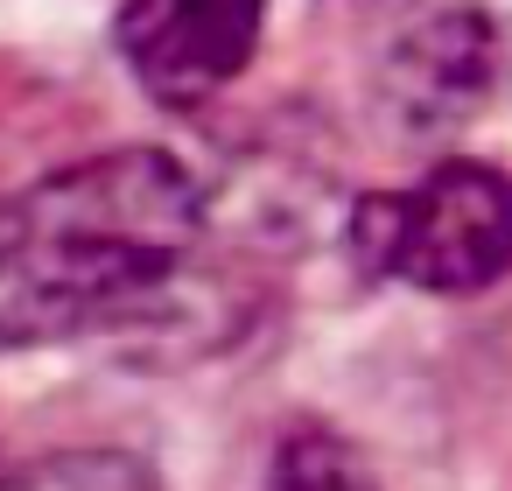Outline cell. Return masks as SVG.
I'll return each mask as SVG.
<instances>
[{
  "mask_svg": "<svg viewBox=\"0 0 512 491\" xmlns=\"http://www.w3.org/2000/svg\"><path fill=\"white\" fill-rule=\"evenodd\" d=\"M267 491H379V477H372V463H365L358 442H344L323 421H302V428L281 435Z\"/></svg>",
  "mask_w": 512,
  "mask_h": 491,
  "instance_id": "obj_5",
  "label": "cell"
},
{
  "mask_svg": "<svg viewBox=\"0 0 512 491\" xmlns=\"http://www.w3.org/2000/svg\"><path fill=\"white\" fill-rule=\"evenodd\" d=\"M260 29L267 0H127L113 36L155 106H204L253 64Z\"/></svg>",
  "mask_w": 512,
  "mask_h": 491,
  "instance_id": "obj_4",
  "label": "cell"
},
{
  "mask_svg": "<svg viewBox=\"0 0 512 491\" xmlns=\"http://www.w3.org/2000/svg\"><path fill=\"white\" fill-rule=\"evenodd\" d=\"M0 491H162V477L127 449H57L22 463Z\"/></svg>",
  "mask_w": 512,
  "mask_h": 491,
  "instance_id": "obj_6",
  "label": "cell"
},
{
  "mask_svg": "<svg viewBox=\"0 0 512 491\" xmlns=\"http://www.w3.org/2000/svg\"><path fill=\"white\" fill-rule=\"evenodd\" d=\"M344 246L379 281H407L421 295H477L512 274V169L456 155L407 190L358 197Z\"/></svg>",
  "mask_w": 512,
  "mask_h": 491,
  "instance_id": "obj_2",
  "label": "cell"
},
{
  "mask_svg": "<svg viewBox=\"0 0 512 491\" xmlns=\"http://www.w3.org/2000/svg\"><path fill=\"white\" fill-rule=\"evenodd\" d=\"M498 85V29L484 8H435L393 36L372 78V113L393 141H442L484 113Z\"/></svg>",
  "mask_w": 512,
  "mask_h": 491,
  "instance_id": "obj_3",
  "label": "cell"
},
{
  "mask_svg": "<svg viewBox=\"0 0 512 491\" xmlns=\"http://www.w3.org/2000/svg\"><path fill=\"white\" fill-rule=\"evenodd\" d=\"M211 232L204 183L162 148L85 155L0 204V351L162 316Z\"/></svg>",
  "mask_w": 512,
  "mask_h": 491,
  "instance_id": "obj_1",
  "label": "cell"
}]
</instances>
